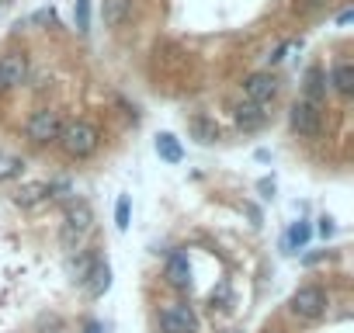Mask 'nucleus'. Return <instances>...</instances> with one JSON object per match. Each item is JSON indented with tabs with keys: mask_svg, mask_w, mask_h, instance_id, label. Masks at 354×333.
I'll list each match as a JSON object with an SVG mask.
<instances>
[{
	"mask_svg": "<svg viewBox=\"0 0 354 333\" xmlns=\"http://www.w3.org/2000/svg\"><path fill=\"white\" fill-rule=\"evenodd\" d=\"M56 142L70 160H87L101 142V129L91 118H73V122H63V132H59Z\"/></svg>",
	"mask_w": 354,
	"mask_h": 333,
	"instance_id": "obj_1",
	"label": "nucleus"
},
{
	"mask_svg": "<svg viewBox=\"0 0 354 333\" xmlns=\"http://www.w3.org/2000/svg\"><path fill=\"white\" fill-rule=\"evenodd\" d=\"M94 229V209L87 202H73L66 209V226H63V247L70 254H80L84 250V240L87 233Z\"/></svg>",
	"mask_w": 354,
	"mask_h": 333,
	"instance_id": "obj_2",
	"label": "nucleus"
},
{
	"mask_svg": "<svg viewBox=\"0 0 354 333\" xmlns=\"http://www.w3.org/2000/svg\"><path fill=\"white\" fill-rule=\"evenodd\" d=\"M63 132V115L56 108H39L28 122H25V135L35 142V146H49L56 142Z\"/></svg>",
	"mask_w": 354,
	"mask_h": 333,
	"instance_id": "obj_3",
	"label": "nucleus"
},
{
	"mask_svg": "<svg viewBox=\"0 0 354 333\" xmlns=\"http://www.w3.org/2000/svg\"><path fill=\"white\" fill-rule=\"evenodd\" d=\"M288 309L299 316V319H319L326 312V292L319 285H299L288 298Z\"/></svg>",
	"mask_w": 354,
	"mask_h": 333,
	"instance_id": "obj_4",
	"label": "nucleus"
},
{
	"mask_svg": "<svg viewBox=\"0 0 354 333\" xmlns=\"http://www.w3.org/2000/svg\"><path fill=\"white\" fill-rule=\"evenodd\" d=\"M288 125H292V132L299 139H316L323 132V111L316 104H309V101H295L288 108Z\"/></svg>",
	"mask_w": 354,
	"mask_h": 333,
	"instance_id": "obj_5",
	"label": "nucleus"
},
{
	"mask_svg": "<svg viewBox=\"0 0 354 333\" xmlns=\"http://www.w3.org/2000/svg\"><path fill=\"white\" fill-rule=\"evenodd\" d=\"M160 330L163 333H198V316L188 302H174L160 312Z\"/></svg>",
	"mask_w": 354,
	"mask_h": 333,
	"instance_id": "obj_6",
	"label": "nucleus"
},
{
	"mask_svg": "<svg viewBox=\"0 0 354 333\" xmlns=\"http://www.w3.org/2000/svg\"><path fill=\"white\" fill-rule=\"evenodd\" d=\"M0 80H4V91L21 87L28 80V56L25 53H4L0 56Z\"/></svg>",
	"mask_w": 354,
	"mask_h": 333,
	"instance_id": "obj_7",
	"label": "nucleus"
},
{
	"mask_svg": "<svg viewBox=\"0 0 354 333\" xmlns=\"http://www.w3.org/2000/svg\"><path fill=\"white\" fill-rule=\"evenodd\" d=\"M243 94H247V101L264 104V101H271L278 94V77L274 73H250L243 80Z\"/></svg>",
	"mask_w": 354,
	"mask_h": 333,
	"instance_id": "obj_8",
	"label": "nucleus"
},
{
	"mask_svg": "<svg viewBox=\"0 0 354 333\" xmlns=\"http://www.w3.org/2000/svg\"><path fill=\"white\" fill-rule=\"evenodd\" d=\"M163 278H167V285H170V288H188V285H192V264H188V254L174 250V254L167 257Z\"/></svg>",
	"mask_w": 354,
	"mask_h": 333,
	"instance_id": "obj_9",
	"label": "nucleus"
},
{
	"mask_svg": "<svg viewBox=\"0 0 354 333\" xmlns=\"http://www.w3.org/2000/svg\"><path fill=\"white\" fill-rule=\"evenodd\" d=\"M302 91H306V97L302 101H309V104H323V97L330 94V80H326V70L323 66H309L306 70V77H302Z\"/></svg>",
	"mask_w": 354,
	"mask_h": 333,
	"instance_id": "obj_10",
	"label": "nucleus"
},
{
	"mask_svg": "<svg viewBox=\"0 0 354 333\" xmlns=\"http://www.w3.org/2000/svg\"><path fill=\"white\" fill-rule=\"evenodd\" d=\"M326 80H330V91H337L340 97H351L354 94V63L351 59H337Z\"/></svg>",
	"mask_w": 354,
	"mask_h": 333,
	"instance_id": "obj_11",
	"label": "nucleus"
},
{
	"mask_svg": "<svg viewBox=\"0 0 354 333\" xmlns=\"http://www.w3.org/2000/svg\"><path fill=\"white\" fill-rule=\"evenodd\" d=\"M233 122L240 125V129H261L264 122H268V111H264V104H254V101H243V104H236L233 108Z\"/></svg>",
	"mask_w": 354,
	"mask_h": 333,
	"instance_id": "obj_12",
	"label": "nucleus"
},
{
	"mask_svg": "<svg viewBox=\"0 0 354 333\" xmlns=\"http://www.w3.org/2000/svg\"><path fill=\"white\" fill-rule=\"evenodd\" d=\"M49 198H53L49 181H32V184H25V188L15 195V205H21V209H35V205L49 202Z\"/></svg>",
	"mask_w": 354,
	"mask_h": 333,
	"instance_id": "obj_13",
	"label": "nucleus"
},
{
	"mask_svg": "<svg viewBox=\"0 0 354 333\" xmlns=\"http://www.w3.org/2000/svg\"><path fill=\"white\" fill-rule=\"evenodd\" d=\"M87 295L91 298H101L108 288H111V267L104 264V260H94V267H91V274H87Z\"/></svg>",
	"mask_w": 354,
	"mask_h": 333,
	"instance_id": "obj_14",
	"label": "nucleus"
},
{
	"mask_svg": "<svg viewBox=\"0 0 354 333\" xmlns=\"http://www.w3.org/2000/svg\"><path fill=\"white\" fill-rule=\"evenodd\" d=\"M132 18V0H104V25L122 28Z\"/></svg>",
	"mask_w": 354,
	"mask_h": 333,
	"instance_id": "obj_15",
	"label": "nucleus"
},
{
	"mask_svg": "<svg viewBox=\"0 0 354 333\" xmlns=\"http://www.w3.org/2000/svg\"><path fill=\"white\" fill-rule=\"evenodd\" d=\"M156 153H160V160H167V163H181V160H185L181 142H177V135H170V132H160V135H156Z\"/></svg>",
	"mask_w": 354,
	"mask_h": 333,
	"instance_id": "obj_16",
	"label": "nucleus"
},
{
	"mask_svg": "<svg viewBox=\"0 0 354 333\" xmlns=\"http://www.w3.org/2000/svg\"><path fill=\"white\" fill-rule=\"evenodd\" d=\"M25 171V160L15 153H0V181H15Z\"/></svg>",
	"mask_w": 354,
	"mask_h": 333,
	"instance_id": "obj_17",
	"label": "nucleus"
},
{
	"mask_svg": "<svg viewBox=\"0 0 354 333\" xmlns=\"http://www.w3.org/2000/svg\"><path fill=\"white\" fill-rule=\"evenodd\" d=\"M306 243H309V226H306V222H295V226L288 229V236H285V250L295 254V250H302Z\"/></svg>",
	"mask_w": 354,
	"mask_h": 333,
	"instance_id": "obj_18",
	"label": "nucleus"
},
{
	"mask_svg": "<svg viewBox=\"0 0 354 333\" xmlns=\"http://www.w3.org/2000/svg\"><path fill=\"white\" fill-rule=\"evenodd\" d=\"M91 267H94V257L87 254V250H80L77 254V260H70V274H73V281H87V274H91Z\"/></svg>",
	"mask_w": 354,
	"mask_h": 333,
	"instance_id": "obj_19",
	"label": "nucleus"
},
{
	"mask_svg": "<svg viewBox=\"0 0 354 333\" xmlns=\"http://www.w3.org/2000/svg\"><path fill=\"white\" fill-rule=\"evenodd\" d=\"M73 25L77 32H91V0H77L73 4Z\"/></svg>",
	"mask_w": 354,
	"mask_h": 333,
	"instance_id": "obj_20",
	"label": "nucleus"
},
{
	"mask_svg": "<svg viewBox=\"0 0 354 333\" xmlns=\"http://www.w3.org/2000/svg\"><path fill=\"white\" fill-rule=\"evenodd\" d=\"M192 129H195L198 142H212V139L219 135V129H216V125H209L205 118H195V122H192Z\"/></svg>",
	"mask_w": 354,
	"mask_h": 333,
	"instance_id": "obj_21",
	"label": "nucleus"
},
{
	"mask_svg": "<svg viewBox=\"0 0 354 333\" xmlns=\"http://www.w3.org/2000/svg\"><path fill=\"white\" fill-rule=\"evenodd\" d=\"M115 226L125 233L129 229V195H122L118 202H115Z\"/></svg>",
	"mask_w": 354,
	"mask_h": 333,
	"instance_id": "obj_22",
	"label": "nucleus"
},
{
	"mask_svg": "<svg viewBox=\"0 0 354 333\" xmlns=\"http://www.w3.org/2000/svg\"><path fill=\"white\" fill-rule=\"evenodd\" d=\"M316 8H323V0H295V11H299V15H309V11H316Z\"/></svg>",
	"mask_w": 354,
	"mask_h": 333,
	"instance_id": "obj_23",
	"label": "nucleus"
},
{
	"mask_svg": "<svg viewBox=\"0 0 354 333\" xmlns=\"http://www.w3.org/2000/svg\"><path fill=\"white\" fill-rule=\"evenodd\" d=\"M333 229H337V226H333V219H330V216H323V219H319V236L326 240V236H333Z\"/></svg>",
	"mask_w": 354,
	"mask_h": 333,
	"instance_id": "obj_24",
	"label": "nucleus"
},
{
	"mask_svg": "<svg viewBox=\"0 0 354 333\" xmlns=\"http://www.w3.org/2000/svg\"><path fill=\"white\" fill-rule=\"evenodd\" d=\"M87 333H104V330H101V323H87Z\"/></svg>",
	"mask_w": 354,
	"mask_h": 333,
	"instance_id": "obj_25",
	"label": "nucleus"
},
{
	"mask_svg": "<svg viewBox=\"0 0 354 333\" xmlns=\"http://www.w3.org/2000/svg\"><path fill=\"white\" fill-rule=\"evenodd\" d=\"M0 94H4V80H0Z\"/></svg>",
	"mask_w": 354,
	"mask_h": 333,
	"instance_id": "obj_26",
	"label": "nucleus"
}]
</instances>
